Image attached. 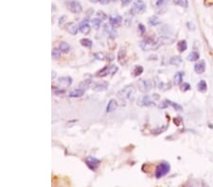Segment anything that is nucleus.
Instances as JSON below:
<instances>
[{"label": "nucleus", "instance_id": "obj_1", "mask_svg": "<svg viewBox=\"0 0 213 187\" xmlns=\"http://www.w3.org/2000/svg\"><path fill=\"white\" fill-rule=\"evenodd\" d=\"M161 45L160 40H158L155 34H150L148 35L147 37H145V39H143L140 43H139V47L144 50V51H149V50H154L156 49L159 46Z\"/></svg>", "mask_w": 213, "mask_h": 187}, {"label": "nucleus", "instance_id": "obj_2", "mask_svg": "<svg viewBox=\"0 0 213 187\" xmlns=\"http://www.w3.org/2000/svg\"><path fill=\"white\" fill-rule=\"evenodd\" d=\"M118 97L120 98L121 100H131L133 101L135 98L136 95V89L133 85L126 86L125 88L121 89L120 91L118 92Z\"/></svg>", "mask_w": 213, "mask_h": 187}, {"label": "nucleus", "instance_id": "obj_3", "mask_svg": "<svg viewBox=\"0 0 213 187\" xmlns=\"http://www.w3.org/2000/svg\"><path fill=\"white\" fill-rule=\"evenodd\" d=\"M155 99H159V96L157 94L153 95V96H141L137 98V105L141 107H151V106H155Z\"/></svg>", "mask_w": 213, "mask_h": 187}, {"label": "nucleus", "instance_id": "obj_4", "mask_svg": "<svg viewBox=\"0 0 213 187\" xmlns=\"http://www.w3.org/2000/svg\"><path fill=\"white\" fill-rule=\"evenodd\" d=\"M170 170V164L167 162H161L155 169V176L156 179H161L166 176Z\"/></svg>", "mask_w": 213, "mask_h": 187}, {"label": "nucleus", "instance_id": "obj_5", "mask_svg": "<svg viewBox=\"0 0 213 187\" xmlns=\"http://www.w3.org/2000/svg\"><path fill=\"white\" fill-rule=\"evenodd\" d=\"M146 10H147L146 3L144 1H142V0H137L136 2H134L133 7L131 8V10L129 11L133 15H136V14H141V13L145 12Z\"/></svg>", "mask_w": 213, "mask_h": 187}, {"label": "nucleus", "instance_id": "obj_6", "mask_svg": "<svg viewBox=\"0 0 213 187\" xmlns=\"http://www.w3.org/2000/svg\"><path fill=\"white\" fill-rule=\"evenodd\" d=\"M118 67L114 65H106L104 66L101 70H100L99 72H97L96 74V77L98 78H105V77H107L109 76L111 73L112 75H114L117 71H118Z\"/></svg>", "mask_w": 213, "mask_h": 187}, {"label": "nucleus", "instance_id": "obj_7", "mask_svg": "<svg viewBox=\"0 0 213 187\" xmlns=\"http://www.w3.org/2000/svg\"><path fill=\"white\" fill-rule=\"evenodd\" d=\"M85 164L87 165V167L92 170V171H96L98 169V167L100 164V161L99 159H97L96 157L93 156H87L85 158Z\"/></svg>", "mask_w": 213, "mask_h": 187}, {"label": "nucleus", "instance_id": "obj_8", "mask_svg": "<svg viewBox=\"0 0 213 187\" xmlns=\"http://www.w3.org/2000/svg\"><path fill=\"white\" fill-rule=\"evenodd\" d=\"M138 89L141 93H148L152 89V81L150 79H139L137 81Z\"/></svg>", "mask_w": 213, "mask_h": 187}, {"label": "nucleus", "instance_id": "obj_9", "mask_svg": "<svg viewBox=\"0 0 213 187\" xmlns=\"http://www.w3.org/2000/svg\"><path fill=\"white\" fill-rule=\"evenodd\" d=\"M67 6L68 10L73 13H81L82 11V7L81 3L79 1H76V0H68L67 2Z\"/></svg>", "mask_w": 213, "mask_h": 187}, {"label": "nucleus", "instance_id": "obj_10", "mask_svg": "<svg viewBox=\"0 0 213 187\" xmlns=\"http://www.w3.org/2000/svg\"><path fill=\"white\" fill-rule=\"evenodd\" d=\"M79 29L84 35L89 34L90 31H91V27L89 25V20L84 19L83 21H81V22L80 23V25H79Z\"/></svg>", "mask_w": 213, "mask_h": 187}, {"label": "nucleus", "instance_id": "obj_11", "mask_svg": "<svg viewBox=\"0 0 213 187\" xmlns=\"http://www.w3.org/2000/svg\"><path fill=\"white\" fill-rule=\"evenodd\" d=\"M103 29H104V32L108 35V37L110 39H115L117 37V30H116V28H114L110 23L109 24H104L103 25Z\"/></svg>", "mask_w": 213, "mask_h": 187}, {"label": "nucleus", "instance_id": "obj_12", "mask_svg": "<svg viewBox=\"0 0 213 187\" xmlns=\"http://www.w3.org/2000/svg\"><path fill=\"white\" fill-rule=\"evenodd\" d=\"M58 83L59 85L63 88H67L72 84V78L71 77H61L58 78Z\"/></svg>", "mask_w": 213, "mask_h": 187}, {"label": "nucleus", "instance_id": "obj_13", "mask_svg": "<svg viewBox=\"0 0 213 187\" xmlns=\"http://www.w3.org/2000/svg\"><path fill=\"white\" fill-rule=\"evenodd\" d=\"M90 88L95 91V92H103L108 88L106 83H97V82H92Z\"/></svg>", "mask_w": 213, "mask_h": 187}, {"label": "nucleus", "instance_id": "obj_14", "mask_svg": "<svg viewBox=\"0 0 213 187\" xmlns=\"http://www.w3.org/2000/svg\"><path fill=\"white\" fill-rule=\"evenodd\" d=\"M109 23L114 27V28H118L121 23H122V17L120 15H116V16H109Z\"/></svg>", "mask_w": 213, "mask_h": 187}, {"label": "nucleus", "instance_id": "obj_15", "mask_svg": "<svg viewBox=\"0 0 213 187\" xmlns=\"http://www.w3.org/2000/svg\"><path fill=\"white\" fill-rule=\"evenodd\" d=\"M78 29H79L78 25L74 22H70V23H67L66 25V29L71 35H76L78 33Z\"/></svg>", "mask_w": 213, "mask_h": 187}, {"label": "nucleus", "instance_id": "obj_16", "mask_svg": "<svg viewBox=\"0 0 213 187\" xmlns=\"http://www.w3.org/2000/svg\"><path fill=\"white\" fill-rule=\"evenodd\" d=\"M194 71L197 74H203L206 71V62L205 60H200L194 65Z\"/></svg>", "mask_w": 213, "mask_h": 187}, {"label": "nucleus", "instance_id": "obj_17", "mask_svg": "<svg viewBox=\"0 0 213 187\" xmlns=\"http://www.w3.org/2000/svg\"><path fill=\"white\" fill-rule=\"evenodd\" d=\"M84 93H85V90L78 87L77 89H74V90L70 91L69 96L70 97H81V96H82L84 95Z\"/></svg>", "mask_w": 213, "mask_h": 187}, {"label": "nucleus", "instance_id": "obj_18", "mask_svg": "<svg viewBox=\"0 0 213 187\" xmlns=\"http://www.w3.org/2000/svg\"><path fill=\"white\" fill-rule=\"evenodd\" d=\"M118 104L117 100L116 99H111L108 102L107 107H106V112H107V113H112V112H114L118 108Z\"/></svg>", "mask_w": 213, "mask_h": 187}, {"label": "nucleus", "instance_id": "obj_19", "mask_svg": "<svg viewBox=\"0 0 213 187\" xmlns=\"http://www.w3.org/2000/svg\"><path fill=\"white\" fill-rule=\"evenodd\" d=\"M126 56H127V52L125 47H120L118 53V60L119 64H123L124 60L126 59Z\"/></svg>", "mask_w": 213, "mask_h": 187}, {"label": "nucleus", "instance_id": "obj_20", "mask_svg": "<svg viewBox=\"0 0 213 187\" xmlns=\"http://www.w3.org/2000/svg\"><path fill=\"white\" fill-rule=\"evenodd\" d=\"M185 76V73L184 72H177L175 75H174V84L175 85H181L182 84V81H183V78Z\"/></svg>", "mask_w": 213, "mask_h": 187}, {"label": "nucleus", "instance_id": "obj_21", "mask_svg": "<svg viewBox=\"0 0 213 187\" xmlns=\"http://www.w3.org/2000/svg\"><path fill=\"white\" fill-rule=\"evenodd\" d=\"M188 48V44L186 40H180L177 43V50L180 53H183L184 51H186Z\"/></svg>", "mask_w": 213, "mask_h": 187}, {"label": "nucleus", "instance_id": "obj_22", "mask_svg": "<svg viewBox=\"0 0 213 187\" xmlns=\"http://www.w3.org/2000/svg\"><path fill=\"white\" fill-rule=\"evenodd\" d=\"M169 64L172 65H175V66H178L179 65L182 64V58L179 57V56H174L169 59Z\"/></svg>", "mask_w": 213, "mask_h": 187}, {"label": "nucleus", "instance_id": "obj_23", "mask_svg": "<svg viewBox=\"0 0 213 187\" xmlns=\"http://www.w3.org/2000/svg\"><path fill=\"white\" fill-rule=\"evenodd\" d=\"M143 70H144L143 66H141V65H135V67L132 70V77L137 78V77L140 76L143 73Z\"/></svg>", "mask_w": 213, "mask_h": 187}, {"label": "nucleus", "instance_id": "obj_24", "mask_svg": "<svg viewBox=\"0 0 213 187\" xmlns=\"http://www.w3.org/2000/svg\"><path fill=\"white\" fill-rule=\"evenodd\" d=\"M197 90L201 93H206L207 91V84H206V80L202 79L198 82V84H197Z\"/></svg>", "mask_w": 213, "mask_h": 187}, {"label": "nucleus", "instance_id": "obj_25", "mask_svg": "<svg viewBox=\"0 0 213 187\" xmlns=\"http://www.w3.org/2000/svg\"><path fill=\"white\" fill-rule=\"evenodd\" d=\"M148 23H149V25L152 26V27H155V26L159 25L161 22H160L159 18H158L156 15H154V16H151L150 18H149V20H148Z\"/></svg>", "mask_w": 213, "mask_h": 187}, {"label": "nucleus", "instance_id": "obj_26", "mask_svg": "<svg viewBox=\"0 0 213 187\" xmlns=\"http://www.w3.org/2000/svg\"><path fill=\"white\" fill-rule=\"evenodd\" d=\"M80 44L84 47H86V48H91L92 46H93V43H92V41L87 39V38H82L80 40Z\"/></svg>", "mask_w": 213, "mask_h": 187}, {"label": "nucleus", "instance_id": "obj_27", "mask_svg": "<svg viewBox=\"0 0 213 187\" xmlns=\"http://www.w3.org/2000/svg\"><path fill=\"white\" fill-rule=\"evenodd\" d=\"M59 48H60L61 52L67 54L70 50V46L67 43V42H62V43L60 44V46H59Z\"/></svg>", "mask_w": 213, "mask_h": 187}, {"label": "nucleus", "instance_id": "obj_28", "mask_svg": "<svg viewBox=\"0 0 213 187\" xmlns=\"http://www.w3.org/2000/svg\"><path fill=\"white\" fill-rule=\"evenodd\" d=\"M199 58H200L199 52H197V51H191L188 54V60H189V61H196V60H199Z\"/></svg>", "mask_w": 213, "mask_h": 187}, {"label": "nucleus", "instance_id": "obj_29", "mask_svg": "<svg viewBox=\"0 0 213 187\" xmlns=\"http://www.w3.org/2000/svg\"><path fill=\"white\" fill-rule=\"evenodd\" d=\"M133 14L130 12V11H127L126 13H125V16H124V24L127 26V27H129L130 25H131V23H132V18H133Z\"/></svg>", "mask_w": 213, "mask_h": 187}, {"label": "nucleus", "instance_id": "obj_30", "mask_svg": "<svg viewBox=\"0 0 213 187\" xmlns=\"http://www.w3.org/2000/svg\"><path fill=\"white\" fill-rule=\"evenodd\" d=\"M167 103H168V105H169V106H172L175 111H182V106L181 105H179L178 103H176V102H174V101H172V100H169V99H166L165 100Z\"/></svg>", "mask_w": 213, "mask_h": 187}, {"label": "nucleus", "instance_id": "obj_31", "mask_svg": "<svg viewBox=\"0 0 213 187\" xmlns=\"http://www.w3.org/2000/svg\"><path fill=\"white\" fill-rule=\"evenodd\" d=\"M101 19L100 18H93V19H91L90 20V22H91V24H92V26H93V28L95 29H100V25H101Z\"/></svg>", "mask_w": 213, "mask_h": 187}, {"label": "nucleus", "instance_id": "obj_32", "mask_svg": "<svg viewBox=\"0 0 213 187\" xmlns=\"http://www.w3.org/2000/svg\"><path fill=\"white\" fill-rule=\"evenodd\" d=\"M174 3L179 7H182L184 9H187L188 7V0H174Z\"/></svg>", "mask_w": 213, "mask_h": 187}, {"label": "nucleus", "instance_id": "obj_33", "mask_svg": "<svg viewBox=\"0 0 213 187\" xmlns=\"http://www.w3.org/2000/svg\"><path fill=\"white\" fill-rule=\"evenodd\" d=\"M51 57H52V59H59L61 57L60 48H53L51 51Z\"/></svg>", "mask_w": 213, "mask_h": 187}, {"label": "nucleus", "instance_id": "obj_34", "mask_svg": "<svg viewBox=\"0 0 213 187\" xmlns=\"http://www.w3.org/2000/svg\"><path fill=\"white\" fill-rule=\"evenodd\" d=\"M167 128H168V124H167V125H165V126H164L163 128H161V127H158V128H156V129H155V130H154L152 132H153V134H155V135H157V134H160L161 132L165 131L167 130Z\"/></svg>", "mask_w": 213, "mask_h": 187}, {"label": "nucleus", "instance_id": "obj_35", "mask_svg": "<svg viewBox=\"0 0 213 187\" xmlns=\"http://www.w3.org/2000/svg\"><path fill=\"white\" fill-rule=\"evenodd\" d=\"M169 1V0H157L156 3H155V6H156L157 8L163 7V6L166 5Z\"/></svg>", "mask_w": 213, "mask_h": 187}, {"label": "nucleus", "instance_id": "obj_36", "mask_svg": "<svg viewBox=\"0 0 213 187\" xmlns=\"http://www.w3.org/2000/svg\"><path fill=\"white\" fill-rule=\"evenodd\" d=\"M94 56H95V58L97 59V60H103L106 57H105V55H104V53H102V52H98V53H95L94 54Z\"/></svg>", "mask_w": 213, "mask_h": 187}, {"label": "nucleus", "instance_id": "obj_37", "mask_svg": "<svg viewBox=\"0 0 213 187\" xmlns=\"http://www.w3.org/2000/svg\"><path fill=\"white\" fill-rule=\"evenodd\" d=\"M190 85L188 84V83H187V82H184L183 84L181 85V91L182 92H187V91H188V90H190Z\"/></svg>", "mask_w": 213, "mask_h": 187}, {"label": "nucleus", "instance_id": "obj_38", "mask_svg": "<svg viewBox=\"0 0 213 187\" xmlns=\"http://www.w3.org/2000/svg\"><path fill=\"white\" fill-rule=\"evenodd\" d=\"M138 30H139V35L143 36L146 33V28L143 24H139L138 25Z\"/></svg>", "mask_w": 213, "mask_h": 187}, {"label": "nucleus", "instance_id": "obj_39", "mask_svg": "<svg viewBox=\"0 0 213 187\" xmlns=\"http://www.w3.org/2000/svg\"><path fill=\"white\" fill-rule=\"evenodd\" d=\"M67 15H63V16H61L60 17V19H59V26L60 27H62L63 24H65L66 22H67Z\"/></svg>", "mask_w": 213, "mask_h": 187}, {"label": "nucleus", "instance_id": "obj_40", "mask_svg": "<svg viewBox=\"0 0 213 187\" xmlns=\"http://www.w3.org/2000/svg\"><path fill=\"white\" fill-rule=\"evenodd\" d=\"M97 16H98L99 18H100L101 20H105L106 18H107V15H106L102 11H99L97 12Z\"/></svg>", "mask_w": 213, "mask_h": 187}, {"label": "nucleus", "instance_id": "obj_41", "mask_svg": "<svg viewBox=\"0 0 213 187\" xmlns=\"http://www.w3.org/2000/svg\"><path fill=\"white\" fill-rule=\"evenodd\" d=\"M54 94H55L56 96H63V95H65V94H66V90H63V89H56L55 92H54Z\"/></svg>", "mask_w": 213, "mask_h": 187}, {"label": "nucleus", "instance_id": "obj_42", "mask_svg": "<svg viewBox=\"0 0 213 187\" xmlns=\"http://www.w3.org/2000/svg\"><path fill=\"white\" fill-rule=\"evenodd\" d=\"M115 55L114 54H112V53H109V54H107L106 55V60H107V61L108 62H110V61H113L114 60H115Z\"/></svg>", "mask_w": 213, "mask_h": 187}, {"label": "nucleus", "instance_id": "obj_43", "mask_svg": "<svg viewBox=\"0 0 213 187\" xmlns=\"http://www.w3.org/2000/svg\"><path fill=\"white\" fill-rule=\"evenodd\" d=\"M132 2V0H121V4L122 6H127Z\"/></svg>", "mask_w": 213, "mask_h": 187}, {"label": "nucleus", "instance_id": "obj_44", "mask_svg": "<svg viewBox=\"0 0 213 187\" xmlns=\"http://www.w3.org/2000/svg\"><path fill=\"white\" fill-rule=\"evenodd\" d=\"M174 124L175 125H177V126H178V125L180 124V123H182V119H181V117H175L174 119Z\"/></svg>", "mask_w": 213, "mask_h": 187}, {"label": "nucleus", "instance_id": "obj_45", "mask_svg": "<svg viewBox=\"0 0 213 187\" xmlns=\"http://www.w3.org/2000/svg\"><path fill=\"white\" fill-rule=\"evenodd\" d=\"M204 3L206 6H212L213 5V0H204Z\"/></svg>", "mask_w": 213, "mask_h": 187}, {"label": "nucleus", "instance_id": "obj_46", "mask_svg": "<svg viewBox=\"0 0 213 187\" xmlns=\"http://www.w3.org/2000/svg\"><path fill=\"white\" fill-rule=\"evenodd\" d=\"M111 1H112V0H100V3L101 5H107V4H109Z\"/></svg>", "mask_w": 213, "mask_h": 187}, {"label": "nucleus", "instance_id": "obj_47", "mask_svg": "<svg viewBox=\"0 0 213 187\" xmlns=\"http://www.w3.org/2000/svg\"><path fill=\"white\" fill-rule=\"evenodd\" d=\"M89 1L91 3H98V2H100V0H89Z\"/></svg>", "mask_w": 213, "mask_h": 187}, {"label": "nucleus", "instance_id": "obj_48", "mask_svg": "<svg viewBox=\"0 0 213 187\" xmlns=\"http://www.w3.org/2000/svg\"><path fill=\"white\" fill-rule=\"evenodd\" d=\"M55 77H56V72H54V71L52 70V79H53Z\"/></svg>", "mask_w": 213, "mask_h": 187}, {"label": "nucleus", "instance_id": "obj_49", "mask_svg": "<svg viewBox=\"0 0 213 187\" xmlns=\"http://www.w3.org/2000/svg\"><path fill=\"white\" fill-rule=\"evenodd\" d=\"M112 1H117V0H112Z\"/></svg>", "mask_w": 213, "mask_h": 187}]
</instances>
